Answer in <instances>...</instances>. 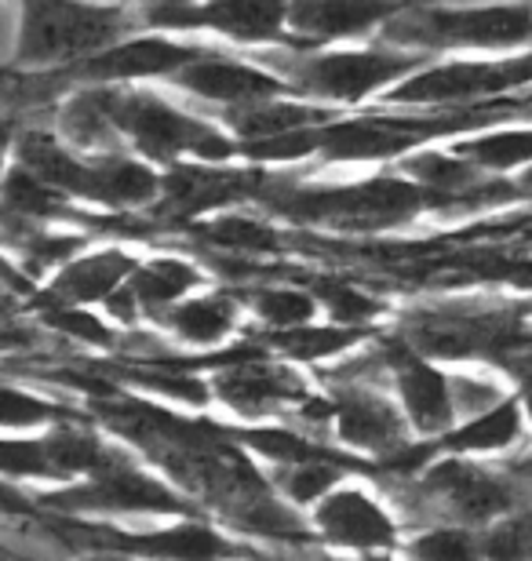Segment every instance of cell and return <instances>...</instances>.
Segmentation results:
<instances>
[{
	"instance_id": "obj_8",
	"label": "cell",
	"mask_w": 532,
	"mask_h": 561,
	"mask_svg": "<svg viewBox=\"0 0 532 561\" xmlns=\"http://www.w3.org/2000/svg\"><path fill=\"white\" fill-rule=\"evenodd\" d=\"M41 503L59 511H186V503L168 485L121 463H110L99 474H92V485L55 492V496H44Z\"/></svg>"
},
{
	"instance_id": "obj_9",
	"label": "cell",
	"mask_w": 532,
	"mask_h": 561,
	"mask_svg": "<svg viewBox=\"0 0 532 561\" xmlns=\"http://www.w3.org/2000/svg\"><path fill=\"white\" fill-rule=\"evenodd\" d=\"M154 26H205L234 41H270L288 22V0H208V4L157 8L146 15Z\"/></svg>"
},
{
	"instance_id": "obj_11",
	"label": "cell",
	"mask_w": 532,
	"mask_h": 561,
	"mask_svg": "<svg viewBox=\"0 0 532 561\" xmlns=\"http://www.w3.org/2000/svg\"><path fill=\"white\" fill-rule=\"evenodd\" d=\"M172 81L201 99H215V103H256V99H274L285 92L278 77L248 62L219 59V55H197L194 62L172 73Z\"/></svg>"
},
{
	"instance_id": "obj_41",
	"label": "cell",
	"mask_w": 532,
	"mask_h": 561,
	"mask_svg": "<svg viewBox=\"0 0 532 561\" xmlns=\"http://www.w3.org/2000/svg\"><path fill=\"white\" fill-rule=\"evenodd\" d=\"M518 183H522V186H518V190H522V197H532V168H529L522 179H518Z\"/></svg>"
},
{
	"instance_id": "obj_4",
	"label": "cell",
	"mask_w": 532,
	"mask_h": 561,
	"mask_svg": "<svg viewBox=\"0 0 532 561\" xmlns=\"http://www.w3.org/2000/svg\"><path fill=\"white\" fill-rule=\"evenodd\" d=\"M110 114L121 136L135 142V150L157 161H172L179 153H194L205 161H223L234 153V146L215 128L201 125V121L179 114L157 99L154 92H106Z\"/></svg>"
},
{
	"instance_id": "obj_31",
	"label": "cell",
	"mask_w": 532,
	"mask_h": 561,
	"mask_svg": "<svg viewBox=\"0 0 532 561\" xmlns=\"http://www.w3.org/2000/svg\"><path fill=\"white\" fill-rule=\"evenodd\" d=\"M201 238H208L212 244H223V249H234V252H274L278 249V233L245 216L215 219L208 227H201Z\"/></svg>"
},
{
	"instance_id": "obj_16",
	"label": "cell",
	"mask_w": 532,
	"mask_h": 561,
	"mask_svg": "<svg viewBox=\"0 0 532 561\" xmlns=\"http://www.w3.org/2000/svg\"><path fill=\"white\" fill-rule=\"evenodd\" d=\"M252 183H259L256 175H241V172H215V168H197V164H179L172 175L161 183V208L165 211H212L223 208L230 201L245 197Z\"/></svg>"
},
{
	"instance_id": "obj_37",
	"label": "cell",
	"mask_w": 532,
	"mask_h": 561,
	"mask_svg": "<svg viewBox=\"0 0 532 561\" xmlns=\"http://www.w3.org/2000/svg\"><path fill=\"white\" fill-rule=\"evenodd\" d=\"M412 554L420 558H467L474 554V543L467 533H427L423 540L412 543Z\"/></svg>"
},
{
	"instance_id": "obj_26",
	"label": "cell",
	"mask_w": 532,
	"mask_h": 561,
	"mask_svg": "<svg viewBox=\"0 0 532 561\" xmlns=\"http://www.w3.org/2000/svg\"><path fill=\"white\" fill-rule=\"evenodd\" d=\"M522 434V416H518L514 401H503V405H493L485 416L471 420L467 426L452 431L441 437V445L449 453H482V448H507L514 445V437Z\"/></svg>"
},
{
	"instance_id": "obj_5",
	"label": "cell",
	"mask_w": 532,
	"mask_h": 561,
	"mask_svg": "<svg viewBox=\"0 0 532 561\" xmlns=\"http://www.w3.org/2000/svg\"><path fill=\"white\" fill-rule=\"evenodd\" d=\"M532 84V55L525 59H507V62H452L438 66V70L416 73L412 81L394 88L387 95L390 103H471L482 95H503L514 88Z\"/></svg>"
},
{
	"instance_id": "obj_23",
	"label": "cell",
	"mask_w": 532,
	"mask_h": 561,
	"mask_svg": "<svg viewBox=\"0 0 532 561\" xmlns=\"http://www.w3.org/2000/svg\"><path fill=\"white\" fill-rule=\"evenodd\" d=\"M197 280L201 274L183 260H154L146 266H135V274L128 277V288L143 310L157 313L161 307H172L176 299H183Z\"/></svg>"
},
{
	"instance_id": "obj_14",
	"label": "cell",
	"mask_w": 532,
	"mask_h": 561,
	"mask_svg": "<svg viewBox=\"0 0 532 561\" xmlns=\"http://www.w3.org/2000/svg\"><path fill=\"white\" fill-rule=\"evenodd\" d=\"M394 365H398V387L405 398V409H409L412 426L423 434H445L456 416V394H452V383L438 368H430L423 357H416L409 351L394 354Z\"/></svg>"
},
{
	"instance_id": "obj_12",
	"label": "cell",
	"mask_w": 532,
	"mask_h": 561,
	"mask_svg": "<svg viewBox=\"0 0 532 561\" xmlns=\"http://www.w3.org/2000/svg\"><path fill=\"white\" fill-rule=\"evenodd\" d=\"M401 8V0H288V26L303 41H336L390 22Z\"/></svg>"
},
{
	"instance_id": "obj_27",
	"label": "cell",
	"mask_w": 532,
	"mask_h": 561,
	"mask_svg": "<svg viewBox=\"0 0 532 561\" xmlns=\"http://www.w3.org/2000/svg\"><path fill=\"white\" fill-rule=\"evenodd\" d=\"M172 329L190 343H219L234 324V302L226 296H208V299H186L165 318Z\"/></svg>"
},
{
	"instance_id": "obj_17",
	"label": "cell",
	"mask_w": 532,
	"mask_h": 561,
	"mask_svg": "<svg viewBox=\"0 0 532 561\" xmlns=\"http://www.w3.org/2000/svg\"><path fill=\"white\" fill-rule=\"evenodd\" d=\"M219 394L230 401L234 409L256 412L267 409L274 401H288V398H303V383L288 368L263 362V354H248L241 362H234L226 373L219 376Z\"/></svg>"
},
{
	"instance_id": "obj_24",
	"label": "cell",
	"mask_w": 532,
	"mask_h": 561,
	"mask_svg": "<svg viewBox=\"0 0 532 561\" xmlns=\"http://www.w3.org/2000/svg\"><path fill=\"white\" fill-rule=\"evenodd\" d=\"M44 456H48V478H70V474H99L113 463V456L103 448V442L84 431H55L44 437Z\"/></svg>"
},
{
	"instance_id": "obj_34",
	"label": "cell",
	"mask_w": 532,
	"mask_h": 561,
	"mask_svg": "<svg viewBox=\"0 0 532 561\" xmlns=\"http://www.w3.org/2000/svg\"><path fill=\"white\" fill-rule=\"evenodd\" d=\"M318 299L339 324H361L383 310L380 299H369L365 291L350 288L343 280H318Z\"/></svg>"
},
{
	"instance_id": "obj_38",
	"label": "cell",
	"mask_w": 532,
	"mask_h": 561,
	"mask_svg": "<svg viewBox=\"0 0 532 561\" xmlns=\"http://www.w3.org/2000/svg\"><path fill=\"white\" fill-rule=\"evenodd\" d=\"M52 416V405L44 401L30 398V394H19L15 387L4 390V423L8 426H33V423H44Z\"/></svg>"
},
{
	"instance_id": "obj_7",
	"label": "cell",
	"mask_w": 532,
	"mask_h": 561,
	"mask_svg": "<svg viewBox=\"0 0 532 561\" xmlns=\"http://www.w3.org/2000/svg\"><path fill=\"white\" fill-rule=\"evenodd\" d=\"M288 66L296 84L307 88V92L358 103V99L390 84L394 77L409 73L420 62L387 51H343V55H318V59H292Z\"/></svg>"
},
{
	"instance_id": "obj_22",
	"label": "cell",
	"mask_w": 532,
	"mask_h": 561,
	"mask_svg": "<svg viewBox=\"0 0 532 561\" xmlns=\"http://www.w3.org/2000/svg\"><path fill=\"white\" fill-rule=\"evenodd\" d=\"M325 114L310 106H296V103H274V99H256V103H237L230 110V125L245 142L256 139H270L281 136V131H296V128H310L321 125Z\"/></svg>"
},
{
	"instance_id": "obj_29",
	"label": "cell",
	"mask_w": 532,
	"mask_h": 561,
	"mask_svg": "<svg viewBox=\"0 0 532 561\" xmlns=\"http://www.w3.org/2000/svg\"><path fill=\"white\" fill-rule=\"evenodd\" d=\"M452 153L467 157L478 168H518L532 161V128L529 131H496V136L467 139L452 146Z\"/></svg>"
},
{
	"instance_id": "obj_18",
	"label": "cell",
	"mask_w": 532,
	"mask_h": 561,
	"mask_svg": "<svg viewBox=\"0 0 532 561\" xmlns=\"http://www.w3.org/2000/svg\"><path fill=\"white\" fill-rule=\"evenodd\" d=\"M339 434L354 448H372V453H398L405 445V423L387 401L365 390H347L336 401Z\"/></svg>"
},
{
	"instance_id": "obj_36",
	"label": "cell",
	"mask_w": 532,
	"mask_h": 561,
	"mask_svg": "<svg viewBox=\"0 0 532 561\" xmlns=\"http://www.w3.org/2000/svg\"><path fill=\"white\" fill-rule=\"evenodd\" d=\"M48 324H55L59 332H70L77 340L92 343V346H110L113 335L103 329V321L92 318L88 310H77L73 302H59V307H48Z\"/></svg>"
},
{
	"instance_id": "obj_21",
	"label": "cell",
	"mask_w": 532,
	"mask_h": 561,
	"mask_svg": "<svg viewBox=\"0 0 532 561\" xmlns=\"http://www.w3.org/2000/svg\"><path fill=\"white\" fill-rule=\"evenodd\" d=\"M135 274V260L128 252H95L81 263H70L55 280V296L63 302H88V299H106L113 288H121L124 280Z\"/></svg>"
},
{
	"instance_id": "obj_10",
	"label": "cell",
	"mask_w": 532,
	"mask_h": 561,
	"mask_svg": "<svg viewBox=\"0 0 532 561\" xmlns=\"http://www.w3.org/2000/svg\"><path fill=\"white\" fill-rule=\"evenodd\" d=\"M197 55H205L194 44H176L165 37H139L128 44H117L103 55H88L81 62L77 77L84 81H139V77L157 73H176L186 62H194Z\"/></svg>"
},
{
	"instance_id": "obj_3",
	"label": "cell",
	"mask_w": 532,
	"mask_h": 561,
	"mask_svg": "<svg viewBox=\"0 0 532 561\" xmlns=\"http://www.w3.org/2000/svg\"><path fill=\"white\" fill-rule=\"evenodd\" d=\"M427 201V190L420 183H401V179H365L354 186H332V190H307V194L288 197V216L303 222H325L339 230H383L398 227L412 219Z\"/></svg>"
},
{
	"instance_id": "obj_42",
	"label": "cell",
	"mask_w": 532,
	"mask_h": 561,
	"mask_svg": "<svg viewBox=\"0 0 532 561\" xmlns=\"http://www.w3.org/2000/svg\"><path fill=\"white\" fill-rule=\"evenodd\" d=\"M529 412H532V401H529Z\"/></svg>"
},
{
	"instance_id": "obj_39",
	"label": "cell",
	"mask_w": 532,
	"mask_h": 561,
	"mask_svg": "<svg viewBox=\"0 0 532 561\" xmlns=\"http://www.w3.org/2000/svg\"><path fill=\"white\" fill-rule=\"evenodd\" d=\"M77 249H81V238H30L26 260L37 266H52V263H66Z\"/></svg>"
},
{
	"instance_id": "obj_2",
	"label": "cell",
	"mask_w": 532,
	"mask_h": 561,
	"mask_svg": "<svg viewBox=\"0 0 532 561\" xmlns=\"http://www.w3.org/2000/svg\"><path fill=\"white\" fill-rule=\"evenodd\" d=\"M124 30L113 8L73 4V0H26L19 30V62L55 66L92 55Z\"/></svg>"
},
{
	"instance_id": "obj_33",
	"label": "cell",
	"mask_w": 532,
	"mask_h": 561,
	"mask_svg": "<svg viewBox=\"0 0 532 561\" xmlns=\"http://www.w3.org/2000/svg\"><path fill=\"white\" fill-rule=\"evenodd\" d=\"M336 481H339L336 459H307V463H288L281 485H285V492L296 503H314V500H321Z\"/></svg>"
},
{
	"instance_id": "obj_35",
	"label": "cell",
	"mask_w": 532,
	"mask_h": 561,
	"mask_svg": "<svg viewBox=\"0 0 532 561\" xmlns=\"http://www.w3.org/2000/svg\"><path fill=\"white\" fill-rule=\"evenodd\" d=\"M248 445L259 448V453L281 459V463H307V459H336L332 453H325L321 445H310L303 437L288 434V431H248L241 434Z\"/></svg>"
},
{
	"instance_id": "obj_40",
	"label": "cell",
	"mask_w": 532,
	"mask_h": 561,
	"mask_svg": "<svg viewBox=\"0 0 532 561\" xmlns=\"http://www.w3.org/2000/svg\"><path fill=\"white\" fill-rule=\"evenodd\" d=\"M139 4L157 11V8H183V4H190V0H139Z\"/></svg>"
},
{
	"instance_id": "obj_28",
	"label": "cell",
	"mask_w": 532,
	"mask_h": 561,
	"mask_svg": "<svg viewBox=\"0 0 532 561\" xmlns=\"http://www.w3.org/2000/svg\"><path fill=\"white\" fill-rule=\"evenodd\" d=\"M361 340V329H310V324H292V329H274L267 343H274L281 354L299 357V362H314V357H332L347 351L350 343Z\"/></svg>"
},
{
	"instance_id": "obj_25",
	"label": "cell",
	"mask_w": 532,
	"mask_h": 561,
	"mask_svg": "<svg viewBox=\"0 0 532 561\" xmlns=\"http://www.w3.org/2000/svg\"><path fill=\"white\" fill-rule=\"evenodd\" d=\"M66 139L81 150H110L117 142V125L110 114V95L106 92H84L77 95L70 106L63 110V125Z\"/></svg>"
},
{
	"instance_id": "obj_1",
	"label": "cell",
	"mask_w": 532,
	"mask_h": 561,
	"mask_svg": "<svg viewBox=\"0 0 532 561\" xmlns=\"http://www.w3.org/2000/svg\"><path fill=\"white\" fill-rule=\"evenodd\" d=\"M387 37L398 44H430V48H507L532 37L529 4L493 8H409L387 22Z\"/></svg>"
},
{
	"instance_id": "obj_30",
	"label": "cell",
	"mask_w": 532,
	"mask_h": 561,
	"mask_svg": "<svg viewBox=\"0 0 532 561\" xmlns=\"http://www.w3.org/2000/svg\"><path fill=\"white\" fill-rule=\"evenodd\" d=\"M4 197L8 211H15V216H55L63 205V190L52 186L48 179H41L33 168H15L8 175Z\"/></svg>"
},
{
	"instance_id": "obj_32",
	"label": "cell",
	"mask_w": 532,
	"mask_h": 561,
	"mask_svg": "<svg viewBox=\"0 0 532 561\" xmlns=\"http://www.w3.org/2000/svg\"><path fill=\"white\" fill-rule=\"evenodd\" d=\"M256 310L274 329H292L314 318V299L299 288H263L256 296Z\"/></svg>"
},
{
	"instance_id": "obj_19",
	"label": "cell",
	"mask_w": 532,
	"mask_h": 561,
	"mask_svg": "<svg viewBox=\"0 0 532 561\" xmlns=\"http://www.w3.org/2000/svg\"><path fill=\"white\" fill-rule=\"evenodd\" d=\"M84 540L113 547V551H135V554H154V558H215L226 554L230 543H223L219 533H212L208 525H179V529H161L150 536H117L113 529H81Z\"/></svg>"
},
{
	"instance_id": "obj_6",
	"label": "cell",
	"mask_w": 532,
	"mask_h": 561,
	"mask_svg": "<svg viewBox=\"0 0 532 561\" xmlns=\"http://www.w3.org/2000/svg\"><path fill=\"white\" fill-rule=\"evenodd\" d=\"M456 128H478V117H438V121H398V117H361L343 125L321 128V153L332 161H372V157H394L416 142L449 136Z\"/></svg>"
},
{
	"instance_id": "obj_13",
	"label": "cell",
	"mask_w": 532,
	"mask_h": 561,
	"mask_svg": "<svg viewBox=\"0 0 532 561\" xmlns=\"http://www.w3.org/2000/svg\"><path fill=\"white\" fill-rule=\"evenodd\" d=\"M318 529L325 540L339 547H358V551H372V547L394 543V525L365 492H332L318 507Z\"/></svg>"
},
{
	"instance_id": "obj_15",
	"label": "cell",
	"mask_w": 532,
	"mask_h": 561,
	"mask_svg": "<svg viewBox=\"0 0 532 561\" xmlns=\"http://www.w3.org/2000/svg\"><path fill=\"white\" fill-rule=\"evenodd\" d=\"M430 489H434L452 511L471 522H485V518H493V514H503L511 507V489H507L500 478H493L489 470L456 463V459L438 463L430 470Z\"/></svg>"
},
{
	"instance_id": "obj_20",
	"label": "cell",
	"mask_w": 532,
	"mask_h": 561,
	"mask_svg": "<svg viewBox=\"0 0 532 561\" xmlns=\"http://www.w3.org/2000/svg\"><path fill=\"white\" fill-rule=\"evenodd\" d=\"M161 194V179L139 161L117 153H95L88 161V179H84V194L88 201H103V205L124 208V205H146Z\"/></svg>"
}]
</instances>
